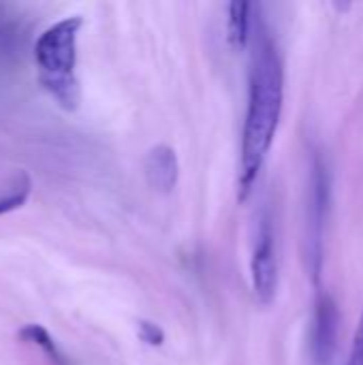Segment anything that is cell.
<instances>
[{
	"instance_id": "277c9868",
	"label": "cell",
	"mask_w": 363,
	"mask_h": 365,
	"mask_svg": "<svg viewBox=\"0 0 363 365\" xmlns=\"http://www.w3.org/2000/svg\"><path fill=\"white\" fill-rule=\"evenodd\" d=\"M252 289L261 304H272L278 291V259H276V240H274V225L267 214L261 216L252 248Z\"/></svg>"
},
{
	"instance_id": "8992f818",
	"label": "cell",
	"mask_w": 363,
	"mask_h": 365,
	"mask_svg": "<svg viewBox=\"0 0 363 365\" xmlns=\"http://www.w3.org/2000/svg\"><path fill=\"white\" fill-rule=\"evenodd\" d=\"M145 169V178L148 184L163 195H169L175 186H178V178H180V163H178V154L171 145H154L143 163Z\"/></svg>"
},
{
	"instance_id": "ba28073f",
	"label": "cell",
	"mask_w": 363,
	"mask_h": 365,
	"mask_svg": "<svg viewBox=\"0 0 363 365\" xmlns=\"http://www.w3.org/2000/svg\"><path fill=\"white\" fill-rule=\"evenodd\" d=\"M19 338L26 342V344H32L36 349L43 351V355L49 359L51 365H68V359L64 357V353L58 349V344L53 342L51 334L43 327V325H36V323H28L21 327L19 331Z\"/></svg>"
},
{
	"instance_id": "9c48e42d",
	"label": "cell",
	"mask_w": 363,
	"mask_h": 365,
	"mask_svg": "<svg viewBox=\"0 0 363 365\" xmlns=\"http://www.w3.org/2000/svg\"><path fill=\"white\" fill-rule=\"evenodd\" d=\"M30 190H32V182H30L28 173H24V171L15 173L11 178V182L4 188H0V216L19 210L28 201Z\"/></svg>"
},
{
	"instance_id": "52a82bcc",
	"label": "cell",
	"mask_w": 363,
	"mask_h": 365,
	"mask_svg": "<svg viewBox=\"0 0 363 365\" xmlns=\"http://www.w3.org/2000/svg\"><path fill=\"white\" fill-rule=\"evenodd\" d=\"M227 32H229V43L235 49H244L248 45L250 32H252V4L250 2L235 0L229 4Z\"/></svg>"
},
{
	"instance_id": "8fae6325",
	"label": "cell",
	"mask_w": 363,
	"mask_h": 365,
	"mask_svg": "<svg viewBox=\"0 0 363 365\" xmlns=\"http://www.w3.org/2000/svg\"><path fill=\"white\" fill-rule=\"evenodd\" d=\"M347 365H363V312L362 319H359V325H357V331L353 336V344H351V353H349Z\"/></svg>"
},
{
	"instance_id": "5b68a950",
	"label": "cell",
	"mask_w": 363,
	"mask_h": 365,
	"mask_svg": "<svg viewBox=\"0 0 363 365\" xmlns=\"http://www.w3.org/2000/svg\"><path fill=\"white\" fill-rule=\"evenodd\" d=\"M338 340V306L329 295H321L315 304L310 325V357L315 365H332Z\"/></svg>"
},
{
	"instance_id": "30bf717a",
	"label": "cell",
	"mask_w": 363,
	"mask_h": 365,
	"mask_svg": "<svg viewBox=\"0 0 363 365\" xmlns=\"http://www.w3.org/2000/svg\"><path fill=\"white\" fill-rule=\"evenodd\" d=\"M137 336L143 344L152 346V349H158L165 344V331L160 325L152 323V321H139L137 323Z\"/></svg>"
},
{
	"instance_id": "6da1fadb",
	"label": "cell",
	"mask_w": 363,
	"mask_h": 365,
	"mask_svg": "<svg viewBox=\"0 0 363 365\" xmlns=\"http://www.w3.org/2000/svg\"><path fill=\"white\" fill-rule=\"evenodd\" d=\"M285 103V68L280 51L265 30L259 26L255 34V51L248 77V107L242 128L240 152V201H246L263 163L272 150Z\"/></svg>"
},
{
	"instance_id": "7a4b0ae2",
	"label": "cell",
	"mask_w": 363,
	"mask_h": 365,
	"mask_svg": "<svg viewBox=\"0 0 363 365\" xmlns=\"http://www.w3.org/2000/svg\"><path fill=\"white\" fill-rule=\"evenodd\" d=\"M81 26L83 19L79 15L64 17L45 28L34 43L39 81L64 111H75L81 103V88L75 71Z\"/></svg>"
},
{
	"instance_id": "3957f363",
	"label": "cell",
	"mask_w": 363,
	"mask_h": 365,
	"mask_svg": "<svg viewBox=\"0 0 363 365\" xmlns=\"http://www.w3.org/2000/svg\"><path fill=\"white\" fill-rule=\"evenodd\" d=\"M329 195H332V180L329 169L321 154L312 158L310 171V203H308V255L312 263V272H321L323 259V235L329 216Z\"/></svg>"
}]
</instances>
